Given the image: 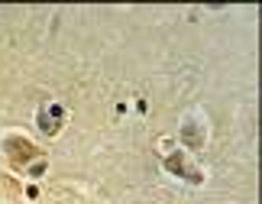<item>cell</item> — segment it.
Instances as JSON below:
<instances>
[{"label": "cell", "instance_id": "1", "mask_svg": "<svg viewBox=\"0 0 262 204\" xmlns=\"http://www.w3.org/2000/svg\"><path fill=\"white\" fill-rule=\"evenodd\" d=\"M6 152H10V159L16 162V166H26V162L32 159V156L39 152L36 146H32V142H26V140H20V136H6Z\"/></svg>", "mask_w": 262, "mask_h": 204}, {"label": "cell", "instance_id": "2", "mask_svg": "<svg viewBox=\"0 0 262 204\" xmlns=\"http://www.w3.org/2000/svg\"><path fill=\"white\" fill-rule=\"evenodd\" d=\"M58 117H62V110H55L52 117H49V114H42V117H39L42 130H46V133H55V130H58Z\"/></svg>", "mask_w": 262, "mask_h": 204}]
</instances>
